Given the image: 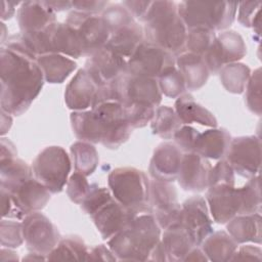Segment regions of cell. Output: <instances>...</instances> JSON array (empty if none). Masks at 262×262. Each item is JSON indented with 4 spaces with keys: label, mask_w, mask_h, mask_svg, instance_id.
<instances>
[{
    "label": "cell",
    "mask_w": 262,
    "mask_h": 262,
    "mask_svg": "<svg viewBox=\"0 0 262 262\" xmlns=\"http://www.w3.org/2000/svg\"><path fill=\"white\" fill-rule=\"evenodd\" d=\"M182 125L175 110L168 105L158 106L150 122L152 133L164 139L172 138Z\"/></svg>",
    "instance_id": "cell-37"
},
{
    "label": "cell",
    "mask_w": 262,
    "mask_h": 262,
    "mask_svg": "<svg viewBox=\"0 0 262 262\" xmlns=\"http://www.w3.org/2000/svg\"><path fill=\"white\" fill-rule=\"evenodd\" d=\"M148 261H168L165 249H164L163 244H162L161 241L152 249V251H151V253L149 255Z\"/></svg>",
    "instance_id": "cell-56"
},
{
    "label": "cell",
    "mask_w": 262,
    "mask_h": 262,
    "mask_svg": "<svg viewBox=\"0 0 262 262\" xmlns=\"http://www.w3.org/2000/svg\"><path fill=\"white\" fill-rule=\"evenodd\" d=\"M161 242L165 249L167 260L173 262L183 261L188 252L194 247L191 238L179 223L165 228L161 235Z\"/></svg>",
    "instance_id": "cell-30"
},
{
    "label": "cell",
    "mask_w": 262,
    "mask_h": 262,
    "mask_svg": "<svg viewBox=\"0 0 262 262\" xmlns=\"http://www.w3.org/2000/svg\"><path fill=\"white\" fill-rule=\"evenodd\" d=\"M99 116L104 126V136L101 144L110 149L120 147L125 143L131 133L132 128L129 125L123 105L118 101H105L92 107Z\"/></svg>",
    "instance_id": "cell-15"
},
{
    "label": "cell",
    "mask_w": 262,
    "mask_h": 262,
    "mask_svg": "<svg viewBox=\"0 0 262 262\" xmlns=\"http://www.w3.org/2000/svg\"><path fill=\"white\" fill-rule=\"evenodd\" d=\"M211 169L208 159L196 152H185L182 156L176 180L184 190L200 192L209 186Z\"/></svg>",
    "instance_id": "cell-20"
},
{
    "label": "cell",
    "mask_w": 262,
    "mask_h": 262,
    "mask_svg": "<svg viewBox=\"0 0 262 262\" xmlns=\"http://www.w3.org/2000/svg\"><path fill=\"white\" fill-rule=\"evenodd\" d=\"M108 5L110 4L107 1H100V0L72 1L73 10H77V11L88 13V14H98L99 12H103V10Z\"/></svg>",
    "instance_id": "cell-50"
},
{
    "label": "cell",
    "mask_w": 262,
    "mask_h": 262,
    "mask_svg": "<svg viewBox=\"0 0 262 262\" xmlns=\"http://www.w3.org/2000/svg\"><path fill=\"white\" fill-rule=\"evenodd\" d=\"M1 32H2V34H1V45H3L4 43H5V33H6V27H5V24L2 21L1 23Z\"/></svg>",
    "instance_id": "cell-62"
},
{
    "label": "cell",
    "mask_w": 262,
    "mask_h": 262,
    "mask_svg": "<svg viewBox=\"0 0 262 262\" xmlns=\"http://www.w3.org/2000/svg\"><path fill=\"white\" fill-rule=\"evenodd\" d=\"M32 177V167L23 160L13 158L0 161V188L11 191Z\"/></svg>",
    "instance_id": "cell-33"
},
{
    "label": "cell",
    "mask_w": 262,
    "mask_h": 262,
    "mask_svg": "<svg viewBox=\"0 0 262 262\" xmlns=\"http://www.w3.org/2000/svg\"><path fill=\"white\" fill-rule=\"evenodd\" d=\"M212 218L206 202L201 195H193L181 205L178 223L185 229L194 246H201L213 232Z\"/></svg>",
    "instance_id": "cell-14"
},
{
    "label": "cell",
    "mask_w": 262,
    "mask_h": 262,
    "mask_svg": "<svg viewBox=\"0 0 262 262\" xmlns=\"http://www.w3.org/2000/svg\"><path fill=\"white\" fill-rule=\"evenodd\" d=\"M200 132L189 126V125H182L173 135V139L175 144L180 148V150L185 152H193L194 144Z\"/></svg>",
    "instance_id": "cell-48"
},
{
    "label": "cell",
    "mask_w": 262,
    "mask_h": 262,
    "mask_svg": "<svg viewBox=\"0 0 262 262\" xmlns=\"http://www.w3.org/2000/svg\"><path fill=\"white\" fill-rule=\"evenodd\" d=\"M0 260L1 261H17L18 256H17V253L12 251L10 248L2 247L0 251Z\"/></svg>",
    "instance_id": "cell-60"
},
{
    "label": "cell",
    "mask_w": 262,
    "mask_h": 262,
    "mask_svg": "<svg viewBox=\"0 0 262 262\" xmlns=\"http://www.w3.org/2000/svg\"><path fill=\"white\" fill-rule=\"evenodd\" d=\"M21 224L24 241L30 252L47 257L61 239L57 227L40 212L27 215Z\"/></svg>",
    "instance_id": "cell-10"
},
{
    "label": "cell",
    "mask_w": 262,
    "mask_h": 262,
    "mask_svg": "<svg viewBox=\"0 0 262 262\" xmlns=\"http://www.w3.org/2000/svg\"><path fill=\"white\" fill-rule=\"evenodd\" d=\"M110 84L114 100L122 105L138 103L158 107L162 101L163 94L157 79L126 72Z\"/></svg>",
    "instance_id": "cell-7"
},
{
    "label": "cell",
    "mask_w": 262,
    "mask_h": 262,
    "mask_svg": "<svg viewBox=\"0 0 262 262\" xmlns=\"http://www.w3.org/2000/svg\"><path fill=\"white\" fill-rule=\"evenodd\" d=\"M183 261H209L205 253L202 249L199 248V246H194L188 254L185 256Z\"/></svg>",
    "instance_id": "cell-57"
},
{
    "label": "cell",
    "mask_w": 262,
    "mask_h": 262,
    "mask_svg": "<svg viewBox=\"0 0 262 262\" xmlns=\"http://www.w3.org/2000/svg\"><path fill=\"white\" fill-rule=\"evenodd\" d=\"M231 136L226 129L211 128L199 134L193 152L206 159L222 160L228 150Z\"/></svg>",
    "instance_id": "cell-26"
},
{
    "label": "cell",
    "mask_w": 262,
    "mask_h": 262,
    "mask_svg": "<svg viewBox=\"0 0 262 262\" xmlns=\"http://www.w3.org/2000/svg\"><path fill=\"white\" fill-rule=\"evenodd\" d=\"M218 74L221 84L226 91L233 94H241L245 91L251 76V70L245 63L232 62L223 66Z\"/></svg>",
    "instance_id": "cell-35"
},
{
    "label": "cell",
    "mask_w": 262,
    "mask_h": 262,
    "mask_svg": "<svg viewBox=\"0 0 262 262\" xmlns=\"http://www.w3.org/2000/svg\"><path fill=\"white\" fill-rule=\"evenodd\" d=\"M216 184L235 185V172L226 160H220L211 169L209 176V186Z\"/></svg>",
    "instance_id": "cell-47"
},
{
    "label": "cell",
    "mask_w": 262,
    "mask_h": 262,
    "mask_svg": "<svg viewBox=\"0 0 262 262\" xmlns=\"http://www.w3.org/2000/svg\"><path fill=\"white\" fill-rule=\"evenodd\" d=\"M85 69L99 86L110 84L128 72L127 59L106 46L88 57Z\"/></svg>",
    "instance_id": "cell-19"
},
{
    "label": "cell",
    "mask_w": 262,
    "mask_h": 262,
    "mask_svg": "<svg viewBox=\"0 0 262 262\" xmlns=\"http://www.w3.org/2000/svg\"><path fill=\"white\" fill-rule=\"evenodd\" d=\"M37 63L40 67L45 82L50 84L62 83L76 69L77 63L58 53H48L37 57Z\"/></svg>",
    "instance_id": "cell-31"
},
{
    "label": "cell",
    "mask_w": 262,
    "mask_h": 262,
    "mask_svg": "<svg viewBox=\"0 0 262 262\" xmlns=\"http://www.w3.org/2000/svg\"><path fill=\"white\" fill-rule=\"evenodd\" d=\"M1 246L5 248H17L25 241L21 222L2 219L0 223Z\"/></svg>",
    "instance_id": "cell-44"
},
{
    "label": "cell",
    "mask_w": 262,
    "mask_h": 262,
    "mask_svg": "<svg viewBox=\"0 0 262 262\" xmlns=\"http://www.w3.org/2000/svg\"><path fill=\"white\" fill-rule=\"evenodd\" d=\"M242 199L241 214L261 213V189H260V175L249 178L247 183L238 187Z\"/></svg>",
    "instance_id": "cell-38"
},
{
    "label": "cell",
    "mask_w": 262,
    "mask_h": 262,
    "mask_svg": "<svg viewBox=\"0 0 262 262\" xmlns=\"http://www.w3.org/2000/svg\"><path fill=\"white\" fill-rule=\"evenodd\" d=\"M261 261L262 250L259 246L244 245L237 247L230 261Z\"/></svg>",
    "instance_id": "cell-51"
},
{
    "label": "cell",
    "mask_w": 262,
    "mask_h": 262,
    "mask_svg": "<svg viewBox=\"0 0 262 262\" xmlns=\"http://www.w3.org/2000/svg\"><path fill=\"white\" fill-rule=\"evenodd\" d=\"M7 192L12 204L10 218L15 219H24L31 213L39 212L47 205L51 198V192L34 177Z\"/></svg>",
    "instance_id": "cell-16"
},
{
    "label": "cell",
    "mask_w": 262,
    "mask_h": 262,
    "mask_svg": "<svg viewBox=\"0 0 262 262\" xmlns=\"http://www.w3.org/2000/svg\"><path fill=\"white\" fill-rule=\"evenodd\" d=\"M89 249L82 238L76 235L61 238L56 247L47 255L46 259L56 260H87Z\"/></svg>",
    "instance_id": "cell-36"
},
{
    "label": "cell",
    "mask_w": 262,
    "mask_h": 262,
    "mask_svg": "<svg viewBox=\"0 0 262 262\" xmlns=\"http://www.w3.org/2000/svg\"><path fill=\"white\" fill-rule=\"evenodd\" d=\"M247 54L243 37L235 31H224L214 39L203 58L210 73L217 74L227 63L238 62Z\"/></svg>",
    "instance_id": "cell-13"
},
{
    "label": "cell",
    "mask_w": 262,
    "mask_h": 262,
    "mask_svg": "<svg viewBox=\"0 0 262 262\" xmlns=\"http://www.w3.org/2000/svg\"><path fill=\"white\" fill-rule=\"evenodd\" d=\"M101 17L105 21L111 33L135 21L133 15L123 4H110L103 10Z\"/></svg>",
    "instance_id": "cell-42"
},
{
    "label": "cell",
    "mask_w": 262,
    "mask_h": 262,
    "mask_svg": "<svg viewBox=\"0 0 262 262\" xmlns=\"http://www.w3.org/2000/svg\"><path fill=\"white\" fill-rule=\"evenodd\" d=\"M225 157L238 175L248 179L257 176L261 166V140L255 135L231 138Z\"/></svg>",
    "instance_id": "cell-11"
},
{
    "label": "cell",
    "mask_w": 262,
    "mask_h": 262,
    "mask_svg": "<svg viewBox=\"0 0 262 262\" xmlns=\"http://www.w3.org/2000/svg\"><path fill=\"white\" fill-rule=\"evenodd\" d=\"M44 260H47L46 256L38 253H34V252H31L30 254H28L26 257L23 258V261H44Z\"/></svg>",
    "instance_id": "cell-61"
},
{
    "label": "cell",
    "mask_w": 262,
    "mask_h": 262,
    "mask_svg": "<svg viewBox=\"0 0 262 262\" xmlns=\"http://www.w3.org/2000/svg\"><path fill=\"white\" fill-rule=\"evenodd\" d=\"M99 85L89 72L80 69L66 87L64 102L73 112L92 108Z\"/></svg>",
    "instance_id": "cell-21"
},
{
    "label": "cell",
    "mask_w": 262,
    "mask_h": 262,
    "mask_svg": "<svg viewBox=\"0 0 262 262\" xmlns=\"http://www.w3.org/2000/svg\"><path fill=\"white\" fill-rule=\"evenodd\" d=\"M149 182L145 173L134 167H119L107 176L113 196L135 214L149 213Z\"/></svg>",
    "instance_id": "cell-4"
},
{
    "label": "cell",
    "mask_w": 262,
    "mask_h": 262,
    "mask_svg": "<svg viewBox=\"0 0 262 262\" xmlns=\"http://www.w3.org/2000/svg\"><path fill=\"white\" fill-rule=\"evenodd\" d=\"M20 5V2H10V1H2L1 2V19L7 20L11 18L15 12V7Z\"/></svg>",
    "instance_id": "cell-55"
},
{
    "label": "cell",
    "mask_w": 262,
    "mask_h": 262,
    "mask_svg": "<svg viewBox=\"0 0 262 262\" xmlns=\"http://www.w3.org/2000/svg\"><path fill=\"white\" fill-rule=\"evenodd\" d=\"M262 2L260 1H245L239 2L237 6V20L247 28H251L252 21L260 12Z\"/></svg>",
    "instance_id": "cell-49"
},
{
    "label": "cell",
    "mask_w": 262,
    "mask_h": 262,
    "mask_svg": "<svg viewBox=\"0 0 262 262\" xmlns=\"http://www.w3.org/2000/svg\"><path fill=\"white\" fill-rule=\"evenodd\" d=\"M72 161L67 151L57 145L41 150L32 164L33 176L51 193L60 192L68 182Z\"/></svg>",
    "instance_id": "cell-6"
},
{
    "label": "cell",
    "mask_w": 262,
    "mask_h": 262,
    "mask_svg": "<svg viewBox=\"0 0 262 262\" xmlns=\"http://www.w3.org/2000/svg\"><path fill=\"white\" fill-rule=\"evenodd\" d=\"M143 41V28L135 20L111 33L105 46L128 59Z\"/></svg>",
    "instance_id": "cell-27"
},
{
    "label": "cell",
    "mask_w": 262,
    "mask_h": 262,
    "mask_svg": "<svg viewBox=\"0 0 262 262\" xmlns=\"http://www.w3.org/2000/svg\"><path fill=\"white\" fill-rule=\"evenodd\" d=\"M245 99L247 107L250 112L257 116H261V69H256L250 76L245 88Z\"/></svg>",
    "instance_id": "cell-41"
},
{
    "label": "cell",
    "mask_w": 262,
    "mask_h": 262,
    "mask_svg": "<svg viewBox=\"0 0 262 262\" xmlns=\"http://www.w3.org/2000/svg\"><path fill=\"white\" fill-rule=\"evenodd\" d=\"M70 120L73 133L79 140L92 144L101 143L104 136V126L92 108L72 112Z\"/></svg>",
    "instance_id": "cell-25"
},
{
    "label": "cell",
    "mask_w": 262,
    "mask_h": 262,
    "mask_svg": "<svg viewBox=\"0 0 262 262\" xmlns=\"http://www.w3.org/2000/svg\"><path fill=\"white\" fill-rule=\"evenodd\" d=\"M12 125L11 115L1 110V135H5Z\"/></svg>",
    "instance_id": "cell-59"
},
{
    "label": "cell",
    "mask_w": 262,
    "mask_h": 262,
    "mask_svg": "<svg viewBox=\"0 0 262 262\" xmlns=\"http://www.w3.org/2000/svg\"><path fill=\"white\" fill-rule=\"evenodd\" d=\"M261 214L236 215L226 223V229L230 236L239 245L246 243L261 244Z\"/></svg>",
    "instance_id": "cell-29"
},
{
    "label": "cell",
    "mask_w": 262,
    "mask_h": 262,
    "mask_svg": "<svg viewBox=\"0 0 262 262\" xmlns=\"http://www.w3.org/2000/svg\"><path fill=\"white\" fill-rule=\"evenodd\" d=\"M116 261L117 257L114 255L108 246L97 245L89 250L88 261Z\"/></svg>",
    "instance_id": "cell-53"
},
{
    "label": "cell",
    "mask_w": 262,
    "mask_h": 262,
    "mask_svg": "<svg viewBox=\"0 0 262 262\" xmlns=\"http://www.w3.org/2000/svg\"><path fill=\"white\" fill-rule=\"evenodd\" d=\"M238 2L182 1L177 4L178 14L187 30L206 29L224 31L235 19Z\"/></svg>",
    "instance_id": "cell-5"
},
{
    "label": "cell",
    "mask_w": 262,
    "mask_h": 262,
    "mask_svg": "<svg viewBox=\"0 0 262 262\" xmlns=\"http://www.w3.org/2000/svg\"><path fill=\"white\" fill-rule=\"evenodd\" d=\"M161 227L150 213L138 214L128 227L107 239V246L121 261H148L161 241Z\"/></svg>",
    "instance_id": "cell-3"
},
{
    "label": "cell",
    "mask_w": 262,
    "mask_h": 262,
    "mask_svg": "<svg viewBox=\"0 0 262 262\" xmlns=\"http://www.w3.org/2000/svg\"><path fill=\"white\" fill-rule=\"evenodd\" d=\"M72 163L75 172L84 176L91 175L97 168L99 158L94 145L86 141H77L71 145Z\"/></svg>",
    "instance_id": "cell-34"
},
{
    "label": "cell",
    "mask_w": 262,
    "mask_h": 262,
    "mask_svg": "<svg viewBox=\"0 0 262 262\" xmlns=\"http://www.w3.org/2000/svg\"><path fill=\"white\" fill-rule=\"evenodd\" d=\"M158 84L162 94L170 98H177L186 90L184 79L176 66L164 72L158 78Z\"/></svg>",
    "instance_id": "cell-39"
},
{
    "label": "cell",
    "mask_w": 262,
    "mask_h": 262,
    "mask_svg": "<svg viewBox=\"0 0 262 262\" xmlns=\"http://www.w3.org/2000/svg\"><path fill=\"white\" fill-rule=\"evenodd\" d=\"M144 40L155 44L174 56L185 50L187 29L178 14L173 1H151L142 20Z\"/></svg>",
    "instance_id": "cell-2"
},
{
    "label": "cell",
    "mask_w": 262,
    "mask_h": 262,
    "mask_svg": "<svg viewBox=\"0 0 262 262\" xmlns=\"http://www.w3.org/2000/svg\"><path fill=\"white\" fill-rule=\"evenodd\" d=\"M0 146H1L0 161L16 158V155H17L16 148H15L14 144L8 138H5L2 136L1 141H0Z\"/></svg>",
    "instance_id": "cell-54"
},
{
    "label": "cell",
    "mask_w": 262,
    "mask_h": 262,
    "mask_svg": "<svg viewBox=\"0 0 262 262\" xmlns=\"http://www.w3.org/2000/svg\"><path fill=\"white\" fill-rule=\"evenodd\" d=\"M174 110L183 125L198 123L206 127H217L215 116L209 110L198 103L189 93H183L176 98Z\"/></svg>",
    "instance_id": "cell-28"
},
{
    "label": "cell",
    "mask_w": 262,
    "mask_h": 262,
    "mask_svg": "<svg viewBox=\"0 0 262 262\" xmlns=\"http://www.w3.org/2000/svg\"><path fill=\"white\" fill-rule=\"evenodd\" d=\"M55 12L45 1L21 2L16 19L23 36L38 34L56 21Z\"/></svg>",
    "instance_id": "cell-22"
},
{
    "label": "cell",
    "mask_w": 262,
    "mask_h": 262,
    "mask_svg": "<svg viewBox=\"0 0 262 262\" xmlns=\"http://www.w3.org/2000/svg\"><path fill=\"white\" fill-rule=\"evenodd\" d=\"M216 34L213 31L206 29H191L187 30L185 50L203 56L212 45Z\"/></svg>",
    "instance_id": "cell-40"
},
{
    "label": "cell",
    "mask_w": 262,
    "mask_h": 262,
    "mask_svg": "<svg viewBox=\"0 0 262 262\" xmlns=\"http://www.w3.org/2000/svg\"><path fill=\"white\" fill-rule=\"evenodd\" d=\"M64 23L77 33L84 50V56L89 57L94 52L103 48L111 36L105 21L97 14L72 10Z\"/></svg>",
    "instance_id": "cell-8"
},
{
    "label": "cell",
    "mask_w": 262,
    "mask_h": 262,
    "mask_svg": "<svg viewBox=\"0 0 262 262\" xmlns=\"http://www.w3.org/2000/svg\"><path fill=\"white\" fill-rule=\"evenodd\" d=\"M126 119L132 129L142 128L151 122L156 107L150 105L130 103L123 105Z\"/></svg>",
    "instance_id": "cell-43"
},
{
    "label": "cell",
    "mask_w": 262,
    "mask_h": 262,
    "mask_svg": "<svg viewBox=\"0 0 262 262\" xmlns=\"http://www.w3.org/2000/svg\"><path fill=\"white\" fill-rule=\"evenodd\" d=\"M175 64L182 75L186 89H201L208 81L210 72L203 56L183 51L175 56Z\"/></svg>",
    "instance_id": "cell-24"
},
{
    "label": "cell",
    "mask_w": 262,
    "mask_h": 262,
    "mask_svg": "<svg viewBox=\"0 0 262 262\" xmlns=\"http://www.w3.org/2000/svg\"><path fill=\"white\" fill-rule=\"evenodd\" d=\"M90 188L91 184L87 181L86 176L78 172H74V174H72L68 179L67 194L69 199L75 204L81 205V203L88 194Z\"/></svg>",
    "instance_id": "cell-46"
},
{
    "label": "cell",
    "mask_w": 262,
    "mask_h": 262,
    "mask_svg": "<svg viewBox=\"0 0 262 262\" xmlns=\"http://www.w3.org/2000/svg\"><path fill=\"white\" fill-rule=\"evenodd\" d=\"M0 77L1 110L10 115L24 114L41 92L45 79L20 34L7 37L1 45Z\"/></svg>",
    "instance_id": "cell-1"
},
{
    "label": "cell",
    "mask_w": 262,
    "mask_h": 262,
    "mask_svg": "<svg viewBox=\"0 0 262 262\" xmlns=\"http://www.w3.org/2000/svg\"><path fill=\"white\" fill-rule=\"evenodd\" d=\"M183 152L170 142L160 143L154 150L148 172L152 179L173 182L177 179Z\"/></svg>",
    "instance_id": "cell-23"
},
{
    "label": "cell",
    "mask_w": 262,
    "mask_h": 262,
    "mask_svg": "<svg viewBox=\"0 0 262 262\" xmlns=\"http://www.w3.org/2000/svg\"><path fill=\"white\" fill-rule=\"evenodd\" d=\"M181 205L172 182L152 179L149 182V213L162 229L178 223Z\"/></svg>",
    "instance_id": "cell-12"
},
{
    "label": "cell",
    "mask_w": 262,
    "mask_h": 262,
    "mask_svg": "<svg viewBox=\"0 0 262 262\" xmlns=\"http://www.w3.org/2000/svg\"><path fill=\"white\" fill-rule=\"evenodd\" d=\"M206 202L213 220L219 224H225L241 214V192L235 185L216 184L209 186Z\"/></svg>",
    "instance_id": "cell-17"
},
{
    "label": "cell",
    "mask_w": 262,
    "mask_h": 262,
    "mask_svg": "<svg viewBox=\"0 0 262 262\" xmlns=\"http://www.w3.org/2000/svg\"><path fill=\"white\" fill-rule=\"evenodd\" d=\"M122 4L129 10V12L133 15L134 18L142 21L151 4V1L128 0V1H123Z\"/></svg>",
    "instance_id": "cell-52"
},
{
    "label": "cell",
    "mask_w": 262,
    "mask_h": 262,
    "mask_svg": "<svg viewBox=\"0 0 262 262\" xmlns=\"http://www.w3.org/2000/svg\"><path fill=\"white\" fill-rule=\"evenodd\" d=\"M175 66V56L171 52L145 40L127 59V70L130 74L154 79H158Z\"/></svg>",
    "instance_id": "cell-9"
},
{
    "label": "cell",
    "mask_w": 262,
    "mask_h": 262,
    "mask_svg": "<svg viewBox=\"0 0 262 262\" xmlns=\"http://www.w3.org/2000/svg\"><path fill=\"white\" fill-rule=\"evenodd\" d=\"M208 260L214 262L230 261L238 244L225 231H215L209 234L201 244Z\"/></svg>",
    "instance_id": "cell-32"
},
{
    "label": "cell",
    "mask_w": 262,
    "mask_h": 262,
    "mask_svg": "<svg viewBox=\"0 0 262 262\" xmlns=\"http://www.w3.org/2000/svg\"><path fill=\"white\" fill-rule=\"evenodd\" d=\"M112 198L113 194L110 188L100 187L96 183H92L88 194L81 203V208L90 216Z\"/></svg>",
    "instance_id": "cell-45"
},
{
    "label": "cell",
    "mask_w": 262,
    "mask_h": 262,
    "mask_svg": "<svg viewBox=\"0 0 262 262\" xmlns=\"http://www.w3.org/2000/svg\"><path fill=\"white\" fill-rule=\"evenodd\" d=\"M137 214L121 205L114 196L90 217L103 239H110L132 222Z\"/></svg>",
    "instance_id": "cell-18"
},
{
    "label": "cell",
    "mask_w": 262,
    "mask_h": 262,
    "mask_svg": "<svg viewBox=\"0 0 262 262\" xmlns=\"http://www.w3.org/2000/svg\"><path fill=\"white\" fill-rule=\"evenodd\" d=\"M45 2L55 13L72 8V1H45Z\"/></svg>",
    "instance_id": "cell-58"
}]
</instances>
